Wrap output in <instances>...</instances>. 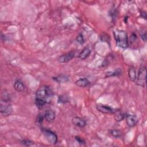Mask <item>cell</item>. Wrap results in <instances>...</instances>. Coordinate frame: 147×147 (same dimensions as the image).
<instances>
[{"instance_id":"1","label":"cell","mask_w":147,"mask_h":147,"mask_svg":"<svg viewBox=\"0 0 147 147\" xmlns=\"http://www.w3.org/2000/svg\"><path fill=\"white\" fill-rule=\"evenodd\" d=\"M53 93L51 88L47 86H42L36 92L35 103L38 109H42L46 104L51 102Z\"/></svg>"},{"instance_id":"2","label":"cell","mask_w":147,"mask_h":147,"mask_svg":"<svg viewBox=\"0 0 147 147\" xmlns=\"http://www.w3.org/2000/svg\"><path fill=\"white\" fill-rule=\"evenodd\" d=\"M113 33L117 45L121 48H126L129 45L126 32L122 30H115Z\"/></svg>"},{"instance_id":"3","label":"cell","mask_w":147,"mask_h":147,"mask_svg":"<svg viewBox=\"0 0 147 147\" xmlns=\"http://www.w3.org/2000/svg\"><path fill=\"white\" fill-rule=\"evenodd\" d=\"M146 68L145 66H142L140 68L136 78V84L141 87H145L146 85Z\"/></svg>"},{"instance_id":"4","label":"cell","mask_w":147,"mask_h":147,"mask_svg":"<svg viewBox=\"0 0 147 147\" xmlns=\"http://www.w3.org/2000/svg\"><path fill=\"white\" fill-rule=\"evenodd\" d=\"M42 131L44 136L50 144H56L57 142V136L53 131L48 129H44Z\"/></svg>"},{"instance_id":"5","label":"cell","mask_w":147,"mask_h":147,"mask_svg":"<svg viewBox=\"0 0 147 147\" xmlns=\"http://www.w3.org/2000/svg\"><path fill=\"white\" fill-rule=\"evenodd\" d=\"M96 109L98 111L104 114L114 113L116 111L114 109H113L110 106L100 103L96 105Z\"/></svg>"},{"instance_id":"6","label":"cell","mask_w":147,"mask_h":147,"mask_svg":"<svg viewBox=\"0 0 147 147\" xmlns=\"http://www.w3.org/2000/svg\"><path fill=\"white\" fill-rule=\"evenodd\" d=\"M125 118L126 119V122L127 125L129 126V127L134 126L138 121V118L136 115L131 114L126 115Z\"/></svg>"},{"instance_id":"7","label":"cell","mask_w":147,"mask_h":147,"mask_svg":"<svg viewBox=\"0 0 147 147\" xmlns=\"http://www.w3.org/2000/svg\"><path fill=\"white\" fill-rule=\"evenodd\" d=\"M75 56V52L74 51H71L69 52H68L64 55H63L60 56L59 58V62L60 63H67L71 60H72Z\"/></svg>"},{"instance_id":"8","label":"cell","mask_w":147,"mask_h":147,"mask_svg":"<svg viewBox=\"0 0 147 147\" xmlns=\"http://www.w3.org/2000/svg\"><path fill=\"white\" fill-rule=\"evenodd\" d=\"M0 112L1 114L5 117H7L10 115L13 112V108L11 105H1L0 107Z\"/></svg>"},{"instance_id":"9","label":"cell","mask_w":147,"mask_h":147,"mask_svg":"<svg viewBox=\"0 0 147 147\" xmlns=\"http://www.w3.org/2000/svg\"><path fill=\"white\" fill-rule=\"evenodd\" d=\"M45 119L49 123H52L55 119V112L52 110H48L44 113Z\"/></svg>"},{"instance_id":"10","label":"cell","mask_w":147,"mask_h":147,"mask_svg":"<svg viewBox=\"0 0 147 147\" xmlns=\"http://www.w3.org/2000/svg\"><path fill=\"white\" fill-rule=\"evenodd\" d=\"M72 123L79 127H84L86 125V122L83 118L79 117H75L72 119Z\"/></svg>"},{"instance_id":"11","label":"cell","mask_w":147,"mask_h":147,"mask_svg":"<svg viewBox=\"0 0 147 147\" xmlns=\"http://www.w3.org/2000/svg\"><path fill=\"white\" fill-rule=\"evenodd\" d=\"M14 88L17 92H23L25 89V86L21 80L17 79L14 83Z\"/></svg>"},{"instance_id":"12","label":"cell","mask_w":147,"mask_h":147,"mask_svg":"<svg viewBox=\"0 0 147 147\" xmlns=\"http://www.w3.org/2000/svg\"><path fill=\"white\" fill-rule=\"evenodd\" d=\"M91 52V51L89 47H85L80 52L79 55V57L82 60H84L90 55Z\"/></svg>"},{"instance_id":"13","label":"cell","mask_w":147,"mask_h":147,"mask_svg":"<svg viewBox=\"0 0 147 147\" xmlns=\"http://www.w3.org/2000/svg\"><path fill=\"white\" fill-rule=\"evenodd\" d=\"M128 76L129 79L131 82H136V78H137V74L136 71V69L133 66H131L129 68L128 70Z\"/></svg>"},{"instance_id":"14","label":"cell","mask_w":147,"mask_h":147,"mask_svg":"<svg viewBox=\"0 0 147 147\" xmlns=\"http://www.w3.org/2000/svg\"><path fill=\"white\" fill-rule=\"evenodd\" d=\"M89 83L90 82L87 78H80L79 79L77 80L75 82V85H76L78 87H85L89 84Z\"/></svg>"},{"instance_id":"15","label":"cell","mask_w":147,"mask_h":147,"mask_svg":"<svg viewBox=\"0 0 147 147\" xmlns=\"http://www.w3.org/2000/svg\"><path fill=\"white\" fill-rule=\"evenodd\" d=\"M126 115L123 113H122L119 112V111H116L115 112V115H114V119L117 122H120L122 121L125 118Z\"/></svg>"},{"instance_id":"16","label":"cell","mask_w":147,"mask_h":147,"mask_svg":"<svg viewBox=\"0 0 147 147\" xmlns=\"http://www.w3.org/2000/svg\"><path fill=\"white\" fill-rule=\"evenodd\" d=\"M53 79L58 83H64L68 80V78L65 75H60L56 77H53Z\"/></svg>"},{"instance_id":"17","label":"cell","mask_w":147,"mask_h":147,"mask_svg":"<svg viewBox=\"0 0 147 147\" xmlns=\"http://www.w3.org/2000/svg\"><path fill=\"white\" fill-rule=\"evenodd\" d=\"M109 132H110V134L112 136H113L114 137H115V138H119L122 136V133L119 130L111 129V130H109Z\"/></svg>"},{"instance_id":"18","label":"cell","mask_w":147,"mask_h":147,"mask_svg":"<svg viewBox=\"0 0 147 147\" xmlns=\"http://www.w3.org/2000/svg\"><path fill=\"white\" fill-rule=\"evenodd\" d=\"M69 102L68 97L65 95H60L58 98V102L61 103H65Z\"/></svg>"},{"instance_id":"19","label":"cell","mask_w":147,"mask_h":147,"mask_svg":"<svg viewBox=\"0 0 147 147\" xmlns=\"http://www.w3.org/2000/svg\"><path fill=\"white\" fill-rule=\"evenodd\" d=\"M121 73V69L119 70H116L114 72H109L106 74V77H110V76H118Z\"/></svg>"},{"instance_id":"20","label":"cell","mask_w":147,"mask_h":147,"mask_svg":"<svg viewBox=\"0 0 147 147\" xmlns=\"http://www.w3.org/2000/svg\"><path fill=\"white\" fill-rule=\"evenodd\" d=\"M76 41H77L79 44H80V45L83 44L84 42V39L83 36V34H81V33H80V34H79L78 35V36L76 37Z\"/></svg>"},{"instance_id":"21","label":"cell","mask_w":147,"mask_h":147,"mask_svg":"<svg viewBox=\"0 0 147 147\" xmlns=\"http://www.w3.org/2000/svg\"><path fill=\"white\" fill-rule=\"evenodd\" d=\"M2 100L5 102H7L10 100V96L9 94L6 92H5L2 95Z\"/></svg>"},{"instance_id":"22","label":"cell","mask_w":147,"mask_h":147,"mask_svg":"<svg viewBox=\"0 0 147 147\" xmlns=\"http://www.w3.org/2000/svg\"><path fill=\"white\" fill-rule=\"evenodd\" d=\"M21 143L22 144H23V145H25V146H31V145H32L34 144L32 141H30V140H28V139H24V140H22L21 141Z\"/></svg>"},{"instance_id":"23","label":"cell","mask_w":147,"mask_h":147,"mask_svg":"<svg viewBox=\"0 0 147 147\" xmlns=\"http://www.w3.org/2000/svg\"><path fill=\"white\" fill-rule=\"evenodd\" d=\"M137 35H136L134 33H132V34L130 35V38H129V39H128V42L129 41L130 43H131V42L135 41L137 40Z\"/></svg>"},{"instance_id":"24","label":"cell","mask_w":147,"mask_h":147,"mask_svg":"<svg viewBox=\"0 0 147 147\" xmlns=\"http://www.w3.org/2000/svg\"><path fill=\"white\" fill-rule=\"evenodd\" d=\"M75 140H76V141H77L79 144H81V145H83V144H86L85 141H84L83 138H82L81 137H79V136H76V137H75Z\"/></svg>"},{"instance_id":"25","label":"cell","mask_w":147,"mask_h":147,"mask_svg":"<svg viewBox=\"0 0 147 147\" xmlns=\"http://www.w3.org/2000/svg\"><path fill=\"white\" fill-rule=\"evenodd\" d=\"M45 119L44 118V115H42V114H39L37 117V122L38 123L41 124L42 123L44 119Z\"/></svg>"},{"instance_id":"26","label":"cell","mask_w":147,"mask_h":147,"mask_svg":"<svg viewBox=\"0 0 147 147\" xmlns=\"http://www.w3.org/2000/svg\"><path fill=\"white\" fill-rule=\"evenodd\" d=\"M141 38L144 40V41L146 42V32H142L141 33Z\"/></svg>"},{"instance_id":"27","label":"cell","mask_w":147,"mask_h":147,"mask_svg":"<svg viewBox=\"0 0 147 147\" xmlns=\"http://www.w3.org/2000/svg\"><path fill=\"white\" fill-rule=\"evenodd\" d=\"M141 15L144 19H146V13L145 11L142 10V11H141Z\"/></svg>"}]
</instances>
